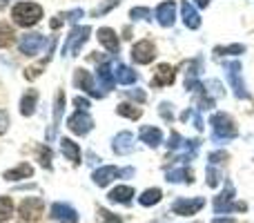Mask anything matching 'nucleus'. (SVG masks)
I'll use <instances>...</instances> for the list:
<instances>
[{
    "label": "nucleus",
    "mask_w": 254,
    "mask_h": 223,
    "mask_svg": "<svg viewBox=\"0 0 254 223\" xmlns=\"http://www.w3.org/2000/svg\"><path fill=\"white\" fill-rule=\"evenodd\" d=\"M127 96H129V98H134V101H138V103H145V92H143V89H138V87H136V89H127Z\"/></svg>",
    "instance_id": "nucleus-41"
},
{
    "label": "nucleus",
    "mask_w": 254,
    "mask_h": 223,
    "mask_svg": "<svg viewBox=\"0 0 254 223\" xmlns=\"http://www.w3.org/2000/svg\"><path fill=\"white\" fill-rule=\"evenodd\" d=\"M85 16V11L83 9H74V11H67V13H63V18L65 20H69V22H76L78 18H83Z\"/></svg>",
    "instance_id": "nucleus-39"
},
{
    "label": "nucleus",
    "mask_w": 254,
    "mask_h": 223,
    "mask_svg": "<svg viewBox=\"0 0 254 223\" xmlns=\"http://www.w3.org/2000/svg\"><path fill=\"white\" fill-rule=\"evenodd\" d=\"M167 181L170 183H181V181H185V183H194V172L188 170V167H176V170H167Z\"/></svg>",
    "instance_id": "nucleus-23"
},
{
    "label": "nucleus",
    "mask_w": 254,
    "mask_h": 223,
    "mask_svg": "<svg viewBox=\"0 0 254 223\" xmlns=\"http://www.w3.org/2000/svg\"><path fill=\"white\" fill-rule=\"evenodd\" d=\"M116 114H119V116H127V118H131V121H136V118L143 116V112H140L138 107L129 105V103H121V105L116 107Z\"/></svg>",
    "instance_id": "nucleus-29"
},
{
    "label": "nucleus",
    "mask_w": 254,
    "mask_h": 223,
    "mask_svg": "<svg viewBox=\"0 0 254 223\" xmlns=\"http://www.w3.org/2000/svg\"><path fill=\"white\" fill-rule=\"evenodd\" d=\"M13 22L20 27H31L43 18V7L36 2H18L16 7L11 9Z\"/></svg>",
    "instance_id": "nucleus-1"
},
{
    "label": "nucleus",
    "mask_w": 254,
    "mask_h": 223,
    "mask_svg": "<svg viewBox=\"0 0 254 223\" xmlns=\"http://www.w3.org/2000/svg\"><path fill=\"white\" fill-rule=\"evenodd\" d=\"M45 212V201L43 199H25V201L20 203V219L27 221V223H36L40 221V217H43Z\"/></svg>",
    "instance_id": "nucleus-6"
},
{
    "label": "nucleus",
    "mask_w": 254,
    "mask_h": 223,
    "mask_svg": "<svg viewBox=\"0 0 254 223\" xmlns=\"http://www.w3.org/2000/svg\"><path fill=\"white\" fill-rule=\"evenodd\" d=\"M225 72H228V80L230 85H232L234 94H237V98H250V92H248L246 83H243L241 78V63L239 61H232V63H225Z\"/></svg>",
    "instance_id": "nucleus-5"
},
{
    "label": "nucleus",
    "mask_w": 254,
    "mask_h": 223,
    "mask_svg": "<svg viewBox=\"0 0 254 223\" xmlns=\"http://www.w3.org/2000/svg\"><path fill=\"white\" fill-rule=\"evenodd\" d=\"M74 83L78 85L80 89H85V92H87L89 96H94V98H103V96H105L103 92H98V89H96V85H94V80H92V76H89V72H85V70H76Z\"/></svg>",
    "instance_id": "nucleus-13"
},
{
    "label": "nucleus",
    "mask_w": 254,
    "mask_h": 223,
    "mask_svg": "<svg viewBox=\"0 0 254 223\" xmlns=\"http://www.w3.org/2000/svg\"><path fill=\"white\" fill-rule=\"evenodd\" d=\"M161 197H163V192L158 188H149L138 197V203L140 206H145V208H149V206H154V203L161 201Z\"/></svg>",
    "instance_id": "nucleus-28"
},
{
    "label": "nucleus",
    "mask_w": 254,
    "mask_h": 223,
    "mask_svg": "<svg viewBox=\"0 0 254 223\" xmlns=\"http://www.w3.org/2000/svg\"><path fill=\"white\" fill-rule=\"evenodd\" d=\"M13 29L11 25H7V22H0V47H9V45L13 43Z\"/></svg>",
    "instance_id": "nucleus-30"
},
{
    "label": "nucleus",
    "mask_w": 254,
    "mask_h": 223,
    "mask_svg": "<svg viewBox=\"0 0 254 223\" xmlns=\"http://www.w3.org/2000/svg\"><path fill=\"white\" fill-rule=\"evenodd\" d=\"M89 34H92V27L87 25H78L69 31V36L65 38L63 45V56H78V52L83 49V45L87 43Z\"/></svg>",
    "instance_id": "nucleus-2"
},
{
    "label": "nucleus",
    "mask_w": 254,
    "mask_h": 223,
    "mask_svg": "<svg viewBox=\"0 0 254 223\" xmlns=\"http://www.w3.org/2000/svg\"><path fill=\"white\" fill-rule=\"evenodd\" d=\"M31 174H34V167H31L29 163H20L18 167L4 172V179L7 181H20V179H29Z\"/></svg>",
    "instance_id": "nucleus-25"
},
{
    "label": "nucleus",
    "mask_w": 254,
    "mask_h": 223,
    "mask_svg": "<svg viewBox=\"0 0 254 223\" xmlns=\"http://www.w3.org/2000/svg\"><path fill=\"white\" fill-rule=\"evenodd\" d=\"M49 217L63 221V223H74L78 219V212H76L71 206H67V203H54L52 210H49Z\"/></svg>",
    "instance_id": "nucleus-14"
},
{
    "label": "nucleus",
    "mask_w": 254,
    "mask_h": 223,
    "mask_svg": "<svg viewBox=\"0 0 254 223\" xmlns=\"http://www.w3.org/2000/svg\"><path fill=\"white\" fill-rule=\"evenodd\" d=\"M119 176H121V170H119V167H114V165H103L101 170L94 172L92 179H94V183H96V185L105 188V185H110L112 181L119 179Z\"/></svg>",
    "instance_id": "nucleus-15"
},
{
    "label": "nucleus",
    "mask_w": 254,
    "mask_h": 223,
    "mask_svg": "<svg viewBox=\"0 0 254 223\" xmlns=\"http://www.w3.org/2000/svg\"><path fill=\"white\" fill-rule=\"evenodd\" d=\"M74 105L78 107V112H87L89 110V101H87V98H83V96H76L74 98Z\"/></svg>",
    "instance_id": "nucleus-42"
},
{
    "label": "nucleus",
    "mask_w": 254,
    "mask_h": 223,
    "mask_svg": "<svg viewBox=\"0 0 254 223\" xmlns=\"http://www.w3.org/2000/svg\"><path fill=\"white\" fill-rule=\"evenodd\" d=\"M205 206V199L196 197V199H176L172 203V212L174 215H181V217H190V215H196L201 208Z\"/></svg>",
    "instance_id": "nucleus-9"
},
{
    "label": "nucleus",
    "mask_w": 254,
    "mask_h": 223,
    "mask_svg": "<svg viewBox=\"0 0 254 223\" xmlns=\"http://www.w3.org/2000/svg\"><path fill=\"white\" fill-rule=\"evenodd\" d=\"M181 13H183V22L188 29H198V27H201V16H198V11L188 2V0L181 2Z\"/></svg>",
    "instance_id": "nucleus-18"
},
{
    "label": "nucleus",
    "mask_w": 254,
    "mask_h": 223,
    "mask_svg": "<svg viewBox=\"0 0 254 223\" xmlns=\"http://www.w3.org/2000/svg\"><path fill=\"white\" fill-rule=\"evenodd\" d=\"M158 112H161V116L165 118L167 123H170L172 118H174V112H172V105H170V103H161V107H158Z\"/></svg>",
    "instance_id": "nucleus-38"
},
{
    "label": "nucleus",
    "mask_w": 254,
    "mask_h": 223,
    "mask_svg": "<svg viewBox=\"0 0 254 223\" xmlns=\"http://www.w3.org/2000/svg\"><path fill=\"white\" fill-rule=\"evenodd\" d=\"M98 83L103 85V89H114V83H116V78H114V72L110 70V65H101L98 67Z\"/></svg>",
    "instance_id": "nucleus-27"
},
{
    "label": "nucleus",
    "mask_w": 254,
    "mask_h": 223,
    "mask_svg": "<svg viewBox=\"0 0 254 223\" xmlns=\"http://www.w3.org/2000/svg\"><path fill=\"white\" fill-rule=\"evenodd\" d=\"M212 223H237V221H234V219H214Z\"/></svg>",
    "instance_id": "nucleus-46"
},
{
    "label": "nucleus",
    "mask_w": 254,
    "mask_h": 223,
    "mask_svg": "<svg viewBox=\"0 0 254 223\" xmlns=\"http://www.w3.org/2000/svg\"><path fill=\"white\" fill-rule=\"evenodd\" d=\"M36 103H38V92H36V89H29L20 101V114L22 116H31V114L36 112Z\"/></svg>",
    "instance_id": "nucleus-26"
},
{
    "label": "nucleus",
    "mask_w": 254,
    "mask_h": 223,
    "mask_svg": "<svg viewBox=\"0 0 254 223\" xmlns=\"http://www.w3.org/2000/svg\"><path fill=\"white\" fill-rule=\"evenodd\" d=\"M98 40H101L103 47H107L110 52H119V36H116L114 29H110V27H103V29H98Z\"/></svg>",
    "instance_id": "nucleus-20"
},
{
    "label": "nucleus",
    "mask_w": 254,
    "mask_h": 223,
    "mask_svg": "<svg viewBox=\"0 0 254 223\" xmlns=\"http://www.w3.org/2000/svg\"><path fill=\"white\" fill-rule=\"evenodd\" d=\"M114 78L119 80L121 85H131V83H136L138 80V74H136L131 67H127V65H116V72H114Z\"/></svg>",
    "instance_id": "nucleus-22"
},
{
    "label": "nucleus",
    "mask_w": 254,
    "mask_h": 223,
    "mask_svg": "<svg viewBox=\"0 0 254 223\" xmlns=\"http://www.w3.org/2000/svg\"><path fill=\"white\" fill-rule=\"evenodd\" d=\"M234 188L232 183H225V190L214 199V212L223 215V212H246L248 206L246 203H234Z\"/></svg>",
    "instance_id": "nucleus-4"
},
{
    "label": "nucleus",
    "mask_w": 254,
    "mask_h": 223,
    "mask_svg": "<svg viewBox=\"0 0 254 223\" xmlns=\"http://www.w3.org/2000/svg\"><path fill=\"white\" fill-rule=\"evenodd\" d=\"M112 149L114 154H131L134 152V136L129 132H121L119 136H114V143H112Z\"/></svg>",
    "instance_id": "nucleus-16"
},
{
    "label": "nucleus",
    "mask_w": 254,
    "mask_h": 223,
    "mask_svg": "<svg viewBox=\"0 0 254 223\" xmlns=\"http://www.w3.org/2000/svg\"><path fill=\"white\" fill-rule=\"evenodd\" d=\"M154 56H156V49H154L152 40H140V43H136L134 47H131V58H134V63H138V65L152 63Z\"/></svg>",
    "instance_id": "nucleus-10"
},
{
    "label": "nucleus",
    "mask_w": 254,
    "mask_h": 223,
    "mask_svg": "<svg viewBox=\"0 0 254 223\" xmlns=\"http://www.w3.org/2000/svg\"><path fill=\"white\" fill-rule=\"evenodd\" d=\"M210 125H212V132H214V141H228L239 134L232 116H228V114H223V112H216L214 116L210 118Z\"/></svg>",
    "instance_id": "nucleus-3"
},
{
    "label": "nucleus",
    "mask_w": 254,
    "mask_h": 223,
    "mask_svg": "<svg viewBox=\"0 0 254 223\" xmlns=\"http://www.w3.org/2000/svg\"><path fill=\"white\" fill-rule=\"evenodd\" d=\"M219 181H221V172L216 170L214 165H210V167H207V185H210V188H216V185H219Z\"/></svg>",
    "instance_id": "nucleus-37"
},
{
    "label": "nucleus",
    "mask_w": 254,
    "mask_h": 223,
    "mask_svg": "<svg viewBox=\"0 0 254 223\" xmlns=\"http://www.w3.org/2000/svg\"><path fill=\"white\" fill-rule=\"evenodd\" d=\"M63 110H65V92H58L56 96V103H54V123L47 132V141H52L56 136V130L61 125V118H63Z\"/></svg>",
    "instance_id": "nucleus-19"
},
{
    "label": "nucleus",
    "mask_w": 254,
    "mask_h": 223,
    "mask_svg": "<svg viewBox=\"0 0 254 223\" xmlns=\"http://www.w3.org/2000/svg\"><path fill=\"white\" fill-rule=\"evenodd\" d=\"M98 221H103V223H123V219H121L119 215L105 210V208H98Z\"/></svg>",
    "instance_id": "nucleus-33"
},
{
    "label": "nucleus",
    "mask_w": 254,
    "mask_h": 223,
    "mask_svg": "<svg viewBox=\"0 0 254 223\" xmlns=\"http://www.w3.org/2000/svg\"><path fill=\"white\" fill-rule=\"evenodd\" d=\"M196 4H198V7H207V4H210V0H196Z\"/></svg>",
    "instance_id": "nucleus-47"
},
{
    "label": "nucleus",
    "mask_w": 254,
    "mask_h": 223,
    "mask_svg": "<svg viewBox=\"0 0 254 223\" xmlns=\"http://www.w3.org/2000/svg\"><path fill=\"white\" fill-rule=\"evenodd\" d=\"M176 78V70L167 63L156 67V74L152 76V87H165V85H172Z\"/></svg>",
    "instance_id": "nucleus-11"
},
{
    "label": "nucleus",
    "mask_w": 254,
    "mask_h": 223,
    "mask_svg": "<svg viewBox=\"0 0 254 223\" xmlns=\"http://www.w3.org/2000/svg\"><path fill=\"white\" fill-rule=\"evenodd\" d=\"M67 127H69L74 134L85 136V134H89V132H92L94 118L89 116L87 112H76V114H71V116L67 118Z\"/></svg>",
    "instance_id": "nucleus-7"
},
{
    "label": "nucleus",
    "mask_w": 254,
    "mask_h": 223,
    "mask_svg": "<svg viewBox=\"0 0 254 223\" xmlns=\"http://www.w3.org/2000/svg\"><path fill=\"white\" fill-rule=\"evenodd\" d=\"M38 161H40V165H43L45 170H52V149H49L47 145L38 148Z\"/></svg>",
    "instance_id": "nucleus-32"
},
{
    "label": "nucleus",
    "mask_w": 254,
    "mask_h": 223,
    "mask_svg": "<svg viewBox=\"0 0 254 223\" xmlns=\"http://www.w3.org/2000/svg\"><path fill=\"white\" fill-rule=\"evenodd\" d=\"M63 22H65V18H63V16H56V18L52 20V29H58V27H61Z\"/></svg>",
    "instance_id": "nucleus-44"
},
{
    "label": "nucleus",
    "mask_w": 254,
    "mask_h": 223,
    "mask_svg": "<svg viewBox=\"0 0 254 223\" xmlns=\"http://www.w3.org/2000/svg\"><path fill=\"white\" fill-rule=\"evenodd\" d=\"M13 212V201L9 197H0V223L7 221Z\"/></svg>",
    "instance_id": "nucleus-31"
},
{
    "label": "nucleus",
    "mask_w": 254,
    "mask_h": 223,
    "mask_svg": "<svg viewBox=\"0 0 254 223\" xmlns=\"http://www.w3.org/2000/svg\"><path fill=\"white\" fill-rule=\"evenodd\" d=\"M129 16L134 18V20H152V11L145 7H134L129 11Z\"/></svg>",
    "instance_id": "nucleus-35"
},
{
    "label": "nucleus",
    "mask_w": 254,
    "mask_h": 223,
    "mask_svg": "<svg viewBox=\"0 0 254 223\" xmlns=\"http://www.w3.org/2000/svg\"><path fill=\"white\" fill-rule=\"evenodd\" d=\"M18 47H20V54H25V56H36L43 47H47V40H45L43 34H25L18 43Z\"/></svg>",
    "instance_id": "nucleus-8"
},
{
    "label": "nucleus",
    "mask_w": 254,
    "mask_h": 223,
    "mask_svg": "<svg viewBox=\"0 0 254 223\" xmlns=\"http://www.w3.org/2000/svg\"><path fill=\"white\" fill-rule=\"evenodd\" d=\"M246 47L243 45H228V47H214V54L223 56V54H243Z\"/></svg>",
    "instance_id": "nucleus-36"
},
{
    "label": "nucleus",
    "mask_w": 254,
    "mask_h": 223,
    "mask_svg": "<svg viewBox=\"0 0 254 223\" xmlns=\"http://www.w3.org/2000/svg\"><path fill=\"white\" fill-rule=\"evenodd\" d=\"M7 127H9V116H7V112L4 110H0V134H4Z\"/></svg>",
    "instance_id": "nucleus-43"
},
{
    "label": "nucleus",
    "mask_w": 254,
    "mask_h": 223,
    "mask_svg": "<svg viewBox=\"0 0 254 223\" xmlns=\"http://www.w3.org/2000/svg\"><path fill=\"white\" fill-rule=\"evenodd\" d=\"M228 161V152H214L210 154V165H219V163Z\"/></svg>",
    "instance_id": "nucleus-40"
},
{
    "label": "nucleus",
    "mask_w": 254,
    "mask_h": 223,
    "mask_svg": "<svg viewBox=\"0 0 254 223\" xmlns=\"http://www.w3.org/2000/svg\"><path fill=\"white\" fill-rule=\"evenodd\" d=\"M131 197H134V190H131L129 185H119V188H114L107 194V199H110L112 203H129Z\"/></svg>",
    "instance_id": "nucleus-24"
},
{
    "label": "nucleus",
    "mask_w": 254,
    "mask_h": 223,
    "mask_svg": "<svg viewBox=\"0 0 254 223\" xmlns=\"http://www.w3.org/2000/svg\"><path fill=\"white\" fill-rule=\"evenodd\" d=\"M194 127H196V130H203V118L198 116V114L194 116Z\"/></svg>",
    "instance_id": "nucleus-45"
},
{
    "label": "nucleus",
    "mask_w": 254,
    "mask_h": 223,
    "mask_svg": "<svg viewBox=\"0 0 254 223\" xmlns=\"http://www.w3.org/2000/svg\"><path fill=\"white\" fill-rule=\"evenodd\" d=\"M119 4H121V0H105V2H103L101 7L94 9V16H105L107 11H112V9L119 7Z\"/></svg>",
    "instance_id": "nucleus-34"
},
{
    "label": "nucleus",
    "mask_w": 254,
    "mask_h": 223,
    "mask_svg": "<svg viewBox=\"0 0 254 223\" xmlns=\"http://www.w3.org/2000/svg\"><path fill=\"white\" fill-rule=\"evenodd\" d=\"M156 20H158V25H163V27H172L174 25V20H176V4H174V0H167V2H161L156 7Z\"/></svg>",
    "instance_id": "nucleus-12"
},
{
    "label": "nucleus",
    "mask_w": 254,
    "mask_h": 223,
    "mask_svg": "<svg viewBox=\"0 0 254 223\" xmlns=\"http://www.w3.org/2000/svg\"><path fill=\"white\" fill-rule=\"evenodd\" d=\"M61 149H63V154H65V156L74 163V165H78V163H80V148H78V143H74L71 139H61Z\"/></svg>",
    "instance_id": "nucleus-21"
},
{
    "label": "nucleus",
    "mask_w": 254,
    "mask_h": 223,
    "mask_svg": "<svg viewBox=\"0 0 254 223\" xmlns=\"http://www.w3.org/2000/svg\"><path fill=\"white\" fill-rule=\"evenodd\" d=\"M138 139L143 141L145 145H149V148H158V145L163 143V132L154 125H145V127H140Z\"/></svg>",
    "instance_id": "nucleus-17"
}]
</instances>
